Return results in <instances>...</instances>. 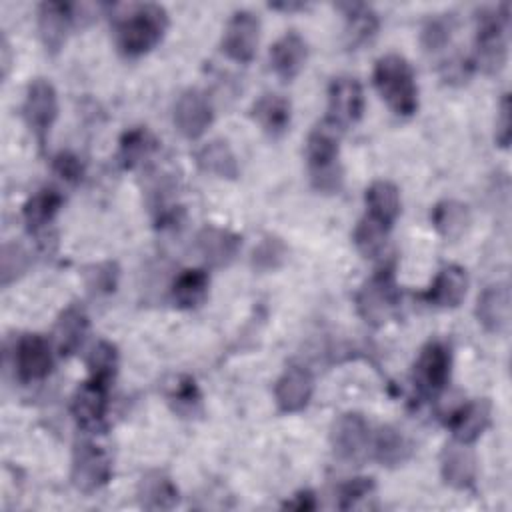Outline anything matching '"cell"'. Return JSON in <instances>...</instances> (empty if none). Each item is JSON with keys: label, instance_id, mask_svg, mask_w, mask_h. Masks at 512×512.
Returning a JSON list of instances; mask_svg holds the SVG:
<instances>
[{"label": "cell", "instance_id": "3957f363", "mask_svg": "<svg viewBox=\"0 0 512 512\" xmlns=\"http://www.w3.org/2000/svg\"><path fill=\"white\" fill-rule=\"evenodd\" d=\"M340 132V128L324 120L314 126L306 138V162L310 182L314 190L322 194H338L344 182V172L338 162Z\"/></svg>", "mask_w": 512, "mask_h": 512}, {"label": "cell", "instance_id": "e0dca14e", "mask_svg": "<svg viewBox=\"0 0 512 512\" xmlns=\"http://www.w3.org/2000/svg\"><path fill=\"white\" fill-rule=\"evenodd\" d=\"M194 244L208 266L226 268L236 260L242 246V238L232 230L208 224L198 230Z\"/></svg>", "mask_w": 512, "mask_h": 512}, {"label": "cell", "instance_id": "5bb4252c", "mask_svg": "<svg viewBox=\"0 0 512 512\" xmlns=\"http://www.w3.org/2000/svg\"><path fill=\"white\" fill-rule=\"evenodd\" d=\"M108 410V386L88 380L78 386L72 396L70 412L76 424L88 432H96L104 426Z\"/></svg>", "mask_w": 512, "mask_h": 512}, {"label": "cell", "instance_id": "7dc6e473", "mask_svg": "<svg viewBox=\"0 0 512 512\" xmlns=\"http://www.w3.org/2000/svg\"><path fill=\"white\" fill-rule=\"evenodd\" d=\"M306 4H302V2H298V4H294V2H282V4H270V8H276V10H300V8H304Z\"/></svg>", "mask_w": 512, "mask_h": 512}, {"label": "cell", "instance_id": "f1b7e54d", "mask_svg": "<svg viewBox=\"0 0 512 512\" xmlns=\"http://www.w3.org/2000/svg\"><path fill=\"white\" fill-rule=\"evenodd\" d=\"M210 278L208 272L202 268H188L182 270L172 282V300L178 308H196L208 296Z\"/></svg>", "mask_w": 512, "mask_h": 512}, {"label": "cell", "instance_id": "4316f807", "mask_svg": "<svg viewBox=\"0 0 512 512\" xmlns=\"http://www.w3.org/2000/svg\"><path fill=\"white\" fill-rule=\"evenodd\" d=\"M194 160H196V164L202 172L214 174L218 178L234 180L240 174L236 154L232 152V148L224 140H210V142L202 144L196 150Z\"/></svg>", "mask_w": 512, "mask_h": 512}, {"label": "cell", "instance_id": "83f0119b", "mask_svg": "<svg viewBox=\"0 0 512 512\" xmlns=\"http://www.w3.org/2000/svg\"><path fill=\"white\" fill-rule=\"evenodd\" d=\"M430 220L442 238L458 240L470 226V208L458 200H442L432 208Z\"/></svg>", "mask_w": 512, "mask_h": 512}, {"label": "cell", "instance_id": "ab89813d", "mask_svg": "<svg viewBox=\"0 0 512 512\" xmlns=\"http://www.w3.org/2000/svg\"><path fill=\"white\" fill-rule=\"evenodd\" d=\"M374 490L372 478H350L338 488V508L348 510L356 506L362 498H366Z\"/></svg>", "mask_w": 512, "mask_h": 512}, {"label": "cell", "instance_id": "ee69618b", "mask_svg": "<svg viewBox=\"0 0 512 512\" xmlns=\"http://www.w3.org/2000/svg\"><path fill=\"white\" fill-rule=\"evenodd\" d=\"M496 144L500 148H508L510 138H512V128H510V98L504 94L498 110V120H496Z\"/></svg>", "mask_w": 512, "mask_h": 512}, {"label": "cell", "instance_id": "4fadbf2b", "mask_svg": "<svg viewBox=\"0 0 512 512\" xmlns=\"http://www.w3.org/2000/svg\"><path fill=\"white\" fill-rule=\"evenodd\" d=\"M212 120H214V108L204 92L192 88L178 96L174 104V124L184 138L188 140L200 138L210 128Z\"/></svg>", "mask_w": 512, "mask_h": 512}, {"label": "cell", "instance_id": "7bdbcfd3", "mask_svg": "<svg viewBox=\"0 0 512 512\" xmlns=\"http://www.w3.org/2000/svg\"><path fill=\"white\" fill-rule=\"evenodd\" d=\"M474 70V62L464 56H454L442 66V78L448 84H464Z\"/></svg>", "mask_w": 512, "mask_h": 512}, {"label": "cell", "instance_id": "8d00e7d4", "mask_svg": "<svg viewBox=\"0 0 512 512\" xmlns=\"http://www.w3.org/2000/svg\"><path fill=\"white\" fill-rule=\"evenodd\" d=\"M452 32H454V16L452 14H436L424 22L422 32H420V42H422L424 50L438 52L450 42Z\"/></svg>", "mask_w": 512, "mask_h": 512}, {"label": "cell", "instance_id": "8fae6325", "mask_svg": "<svg viewBox=\"0 0 512 512\" xmlns=\"http://www.w3.org/2000/svg\"><path fill=\"white\" fill-rule=\"evenodd\" d=\"M364 112L362 84L352 76H338L328 86V116L326 120L344 130L356 124Z\"/></svg>", "mask_w": 512, "mask_h": 512}, {"label": "cell", "instance_id": "6da1fadb", "mask_svg": "<svg viewBox=\"0 0 512 512\" xmlns=\"http://www.w3.org/2000/svg\"><path fill=\"white\" fill-rule=\"evenodd\" d=\"M168 14L160 4H130L114 26L116 48L126 58L148 54L164 36Z\"/></svg>", "mask_w": 512, "mask_h": 512}, {"label": "cell", "instance_id": "7c38bea8", "mask_svg": "<svg viewBox=\"0 0 512 512\" xmlns=\"http://www.w3.org/2000/svg\"><path fill=\"white\" fill-rule=\"evenodd\" d=\"M14 368L22 384L42 380L52 370V350L44 336L24 334L14 348Z\"/></svg>", "mask_w": 512, "mask_h": 512}, {"label": "cell", "instance_id": "52a82bcc", "mask_svg": "<svg viewBox=\"0 0 512 512\" xmlns=\"http://www.w3.org/2000/svg\"><path fill=\"white\" fill-rule=\"evenodd\" d=\"M110 476H112V462L100 446L92 442H80L74 446L70 480L76 490L84 494H92L104 488L110 482Z\"/></svg>", "mask_w": 512, "mask_h": 512}, {"label": "cell", "instance_id": "4dcf8cb0", "mask_svg": "<svg viewBox=\"0 0 512 512\" xmlns=\"http://www.w3.org/2000/svg\"><path fill=\"white\" fill-rule=\"evenodd\" d=\"M60 206H62V196L52 188L38 190L34 196H30L22 210L28 232H40L42 228H46L58 214Z\"/></svg>", "mask_w": 512, "mask_h": 512}, {"label": "cell", "instance_id": "d4e9b609", "mask_svg": "<svg viewBox=\"0 0 512 512\" xmlns=\"http://www.w3.org/2000/svg\"><path fill=\"white\" fill-rule=\"evenodd\" d=\"M88 334V316L84 308L78 304H70L64 308L54 326V340L56 348L62 356H72L84 344Z\"/></svg>", "mask_w": 512, "mask_h": 512}, {"label": "cell", "instance_id": "ffe728a7", "mask_svg": "<svg viewBox=\"0 0 512 512\" xmlns=\"http://www.w3.org/2000/svg\"><path fill=\"white\" fill-rule=\"evenodd\" d=\"M306 58H308L306 40L294 30L280 36L270 48V66L282 82L294 80L304 68Z\"/></svg>", "mask_w": 512, "mask_h": 512}, {"label": "cell", "instance_id": "603a6c76", "mask_svg": "<svg viewBox=\"0 0 512 512\" xmlns=\"http://www.w3.org/2000/svg\"><path fill=\"white\" fill-rule=\"evenodd\" d=\"M138 502L146 510H170L178 504V488L164 470H150L138 482Z\"/></svg>", "mask_w": 512, "mask_h": 512}, {"label": "cell", "instance_id": "cb8c5ba5", "mask_svg": "<svg viewBox=\"0 0 512 512\" xmlns=\"http://www.w3.org/2000/svg\"><path fill=\"white\" fill-rule=\"evenodd\" d=\"M366 216L392 228L400 214V190L390 180H374L366 192Z\"/></svg>", "mask_w": 512, "mask_h": 512}, {"label": "cell", "instance_id": "277c9868", "mask_svg": "<svg viewBox=\"0 0 512 512\" xmlns=\"http://www.w3.org/2000/svg\"><path fill=\"white\" fill-rule=\"evenodd\" d=\"M476 22V60L472 62L484 74H498L508 60V4L480 10Z\"/></svg>", "mask_w": 512, "mask_h": 512}, {"label": "cell", "instance_id": "60d3db41", "mask_svg": "<svg viewBox=\"0 0 512 512\" xmlns=\"http://www.w3.org/2000/svg\"><path fill=\"white\" fill-rule=\"evenodd\" d=\"M168 398H170V402L176 404L178 410H184V408L192 410V408L200 402V392H198L196 382H194L192 378L180 376V378L176 380V384L172 386Z\"/></svg>", "mask_w": 512, "mask_h": 512}, {"label": "cell", "instance_id": "d6a6232c", "mask_svg": "<svg viewBox=\"0 0 512 512\" xmlns=\"http://www.w3.org/2000/svg\"><path fill=\"white\" fill-rule=\"evenodd\" d=\"M156 150V138L142 126L130 128L122 134L118 146V162L124 170L138 166Z\"/></svg>", "mask_w": 512, "mask_h": 512}, {"label": "cell", "instance_id": "484cf974", "mask_svg": "<svg viewBox=\"0 0 512 512\" xmlns=\"http://www.w3.org/2000/svg\"><path fill=\"white\" fill-rule=\"evenodd\" d=\"M252 118L268 136L280 138L290 126L292 108L290 102L280 94H262L252 104Z\"/></svg>", "mask_w": 512, "mask_h": 512}, {"label": "cell", "instance_id": "836d02e7", "mask_svg": "<svg viewBox=\"0 0 512 512\" xmlns=\"http://www.w3.org/2000/svg\"><path fill=\"white\" fill-rule=\"evenodd\" d=\"M388 232H390L388 226L372 220L370 216H364L358 220L352 240L364 258H376L384 252Z\"/></svg>", "mask_w": 512, "mask_h": 512}, {"label": "cell", "instance_id": "2e32d148", "mask_svg": "<svg viewBox=\"0 0 512 512\" xmlns=\"http://www.w3.org/2000/svg\"><path fill=\"white\" fill-rule=\"evenodd\" d=\"M74 6L66 2H42L38 6V36L48 54H58L74 22Z\"/></svg>", "mask_w": 512, "mask_h": 512}, {"label": "cell", "instance_id": "ba28073f", "mask_svg": "<svg viewBox=\"0 0 512 512\" xmlns=\"http://www.w3.org/2000/svg\"><path fill=\"white\" fill-rule=\"evenodd\" d=\"M452 352L440 340H432L420 348V354L414 362V382L420 392L434 396L442 392L450 380Z\"/></svg>", "mask_w": 512, "mask_h": 512}, {"label": "cell", "instance_id": "30bf717a", "mask_svg": "<svg viewBox=\"0 0 512 512\" xmlns=\"http://www.w3.org/2000/svg\"><path fill=\"white\" fill-rule=\"evenodd\" d=\"M330 444L342 462H360L370 446V428L364 416L358 412L338 416L330 430Z\"/></svg>", "mask_w": 512, "mask_h": 512}, {"label": "cell", "instance_id": "d6986e66", "mask_svg": "<svg viewBox=\"0 0 512 512\" xmlns=\"http://www.w3.org/2000/svg\"><path fill=\"white\" fill-rule=\"evenodd\" d=\"M442 480L454 490H468L476 480V458L470 444L452 440L440 452Z\"/></svg>", "mask_w": 512, "mask_h": 512}, {"label": "cell", "instance_id": "8992f818", "mask_svg": "<svg viewBox=\"0 0 512 512\" xmlns=\"http://www.w3.org/2000/svg\"><path fill=\"white\" fill-rule=\"evenodd\" d=\"M398 304V288L390 270L378 272L356 292V310L370 326H382Z\"/></svg>", "mask_w": 512, "mask_h": 512}, {"label": "cell", "instance_id": "f35d334b", "mask_svg": "<svg viewBox=\"0 0 512 512\" xmlns=\"http://www.w3.org/2000/svg\"><path fill=\"white\" fill-rule=\"evenodd\" d=\"M30 268V254L14 242L2 246V286L18 280Z\"/></svg>", "mask_w": 512, "mask_h": 512}, {"label": "cell", "instance_id": "44dd1931", "mask_svg": "<svg viewBox=\"0 0 512 512\" xmlns=\"http://www.w3.org/2000/svg\"><path fill=\"white\" fill-rule=\"evenodd\" d=\"M468 290V274L458 264L444 266L436 278L432 280L430 288L422 294V298L436 308H456L466 298Z\"/></svg>", "mask_w": 512, "mask_h": 512}, {"label": "cell", "instance_id": "b9f144b4", "mask_svg": "<svg viewBox=\"0 0 512 512\" xmlns=\"http://www.w3.org/2000/svg\"><path fill=\"white\" fill-rule=\"evenodd\" d=\"M52 168H54V172H56L62 180H66V182H70V184L80 182V178H82V174H84V166H82L80 158H78L76 154H72V152H60V154H56L54 160H52Z\"/></svg>", "mask_w": 512, "mask_h": 512}, {"label": "cell", "instance_id": "bcb514c9", "mask_svg": "<svg viewBox=\"0 0 512 512\" xmlns=\"http://www.w3.org/2000/svg\"><path fill=\"white\" fill-rule=\"evenodd\" d=\"M0 66H2V76L6 78L8 76V70H10V64H12V50H10V44L6 40V36H2V44H0Z\"/></svg>", "mask_w": 512, "mask_h": 512}, {"label": "cell", "instance_id": "ac0fdd59", "mask_svg": "<svg viewBox=\"0 0 512 512\" xmlns=\"http://www.w3.org/2000/svg\"><path fill=\"white\" fill-rule=\"evenodd\" d=\"M478 324L490 334H504L510 326V286L496 282L486 286L476 300Z\"/></svg>", "mask_w": 512, "mask_h": 512}, {"label": "cell", "instance_id": "7402d4cb", "mask_svg": "<svg viewBox=\"0 0 512 512\" xmlns=\"http://www.w3.org/2000/svg\"><path fill=\"white\" fill-rule=\"evenodd\" d=\"M492 422V406L486 398H478L462 404L450 418V430L454 440L472 444L476 442Z\"/></svg>", "mask_w": 512, "mask_h": 512}, {"label": "cell", "instance_id": "d590c367", "mask_svg": "<svg viewBox=\"0 0 512 512\" xmlns=\"http://www.w3.org/2000/svg\"><path fill=\"white\" fill-rule=\"evenodd\" d=\"M88 372H90V380L100 382V384H110V380L116 374L118 368V350L112 342L108 340H98L94 344V348L90 350L88 358Z\"/></svg>", "mask_w": 512, "mask_h": 512}, {"label": "cell", "instance_id": "74e56055", "mask_svg": "<svg viewBox=\"0 0 512 512\" xmlns=\"http://www.w3.org/2000/svg\"><path fill=\"white\" fill-rule=\"evenodd\" d=\"M118 278H120V268L112 260L92 264V266H88L84 270L86 286L96 296L112 294L116 290V286H118Z\"/></svg>", "mask_w": 512, "mask_h": 512}, {"label": "cell", "instance_id": "5b68a950", "mask_svg": "<svg viewBox=\"0 0 512 512\" xmlns=\"http://www.w3.org/2000/svg\"><path fill=\"white\" fill-rule=\"evenodd\" d=\"M22 116L40 148H44L46 138L58 118V94L46 78H34L28 84L22 104Z\"/></svg>", "mask_w": 512, "mask_h": 512}, {"label": "cell", "instance_id": "e575fe53", "mask_svg": "<svg viewBox=\"0 0 512 512\" xmlns=\"http://www.w3.org/2000/svg\"><path fill=\"white\" fill-rule=\"evenodd\" d=\"M286 258H288L286 242L280 236L264 234L252 250L250 264L258 272H274L284 266Z\"/></svg>", "mask_w": 512, "mask_h": 512}, {"label": "cell", "instance_id": "1f68e13d", "mask_svg": "<svg viewBox=\"0 0 512 512\" xmlns=\"http://www.w3.org/2000/svg\"><path fill=\"white\" fill-rule=\"evenodd\" d=\"M412 454L410 440L394 426H382L374 438V456L382 466L394 468L404 464Z\"/></svg>", "mask_w": 512, "mask_h": 512}, {"label": "cell", "instance_id": "7a4b0ae2", "mask_svg": "<svg viewBox=\"0 0 512 512\" xmlns=\"http://www.w3.org/2000/svg\"><path fill=\"white\" fill-rule=\"evenodd\" d=\"M380 98L396 116H412L418 110V86L410 62L400 54H384L372 72Z\"/></svg>", "mask_w": 512, "mask_h": 512}, {"label": "cell", "instance_id": "9c48e42d", "mask_svg": "<svg viewBox=\"0 0 512 512\" xmlns=\"http://www.w3.org/2000/svg\"><path fill=\"white\" fill-rule=\"evenodd\" d=\"M260 42V20L250 10H238L230 16L224 36H222V52L240 64H248L256 56V48Z\"/></svg>", "mask_w": 512, "mask_h": 512}, {"label": "cell", "instance_id": "9a60e30c", "mask_svg": "<svg viewBox=\"0 0 512 512\" xmlns=\"http://www.w3.org/2000/svg\"><path fill=\"white\" fill-rule=\"evenodd\" d=\"M314 392V378L302 366H288L274 384V400L280 412L296 414L304 410Z\"/></svg>", "mask_w": 512, "mask_h": 512}, {"label": "cell", "instance_id": "f6af8a7d", "mask_svg": "<svg viewBox=\"0 0 512 512\" xmlns=\"http://www.w3.org/2000/svg\"><path fill=\"white\" fill-rule=\"evenodd\" d=\"M282 508L298 510V512L314 510V508H316V496H314V492H310V490H300V492H296L290 500H286V502L282 504Z\"/></svg>", "mask_w": 512, "mask_h": 512}, {"label": "cell", "instance_id": "f546056e", "mask_svg": "<svg viewBox=\"0 0 512 512\" xmlns=\"http://www.w3.org/2000/svg\"><path fill=\"white\" fill-rule=\"evenodd\" d=\"M336 8L346 16V36L350 46H360L372 40L378 30V18L370 6L362 2H344L336 4Z\"/></svg>", "mask_w": 512, "mask_h": 512}]
</instances>
